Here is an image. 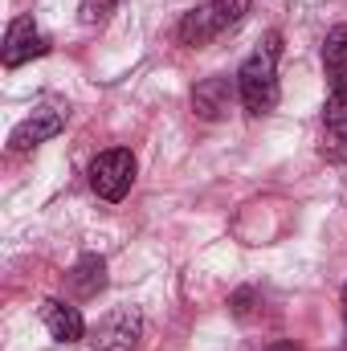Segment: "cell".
<instances>
[{"label":"cell","mask_w":347,"mask_h":351,"mask_svg":"<svg viewBox=\"0 0 347 351\" xmlns=\"http://www.w3.org/2000/svg\"><path fill=\"white\" fill-rule=\"evenodd\" d=\"M41 323H45V331L58 343H78L86 335V323H82L78 306L74 302H62V298H45L41 302Z\"/></svg>","instance_id":"ba28073f"},{"label":"cell","mask_w":347,"mask_h":351,"mask_svg":"<svg viewBox=\"0 0 347 351\" xmlns=\"http://www.w3.org/2000/svg\"><path fill=\"white\" fill-rule=\"evenodd\" d=\"M66 127V114L62 110H33L25 123H16L12 127V135H8V152H33L37 143H45V139H53L58 131Z\"/></svg>","instance_id":"8992f818"},{"label":"cell","mask_w":347,"mask_h":351,"mask_svg":"<svg viewBox=\"0 0 347 351\" xmlns=\"http://www.w3.org/2000/svg\"><path fill=\"white\" fill-rule=\"evenodd\" d=\"M135 184V156L127 147H110L90 164V188L102 200H123Z\"/></svg>","instance_id":"3957f363"},{"label":"cell","mask_w":347,"mask_h":351,"mask_svg":"<svg viewBox=\"0 0 347 351\" xmlns=\"http://www.w3.org/2000/svg\"><path fill=\"white\" fill-rule=\"evenodd\" d=\"M45 53H49V37L33 25V16H16L4 33V66L16 70V66H25L33 58H45Z\"/></svg>","instance_id":"5b68a950"},{"label":"cell","mask_w":347,"mask_h":351,"mask_svg":"<svg viewBox=\"0 0 347 351\" xmlns=\"http://www.w3.org/2000/svg\"><path fill=\"white\" fill-rule=\"evenodd\" d=\"M143 335V315L135 306H119L102 315L90 331V351H135Z\"/></svg>","instance_id":"277c9868"},{"label":"cell","mask_w":347,"mask_h":351,"mask_svg":"<svg viewBox=\"0 0 347 351\" xmlns=\"http://www.w3.org/2000/svg\"><path fill=\"white\" fill-rule=\"evenodd\" d=\"M323 70H327V78L335 86L347 82V25H335L323 37Z\"/></svg>","instance_id":"30bf717a"},{"label":"cell","mask_w":347,"mask_h":351,"mask_svg":"<svg viewBox=\"0 0 347 351\" xmlns=\"http://www.w3.org/2000/svg\"><path fill=\"white\" fill-rule=\"evenodd\" d=\"M123 0H82V8H78V16L86 21V25H94V21H106L115 8H119Z\"/></svg>","instance_id":"7c38bea8"},{"label":"cell","mask_w":347,"mask_h":351,"mask_svg":"<svg viewBox=\"0 0 347 351\" xmlns=\"http://www.w3.org/2000/svg\"><path fill=\"white\" fill-rule=\"evenodd\" d=\"M278 58H282V33H265L261 45L237 70V90L250 114H270L278 106Z\"/></svg>","instance_id":"6da1fadb"},{"label":"cell","mask_w":347,"mask_h":351,"mask_svg":"<svg viewBox=\"0 0 347 351\" xmlns=\"http://www.w3.org/2000/svg\"><path fill=\"white\" fill-rule=\"evenodd\" d=\"M323 114H327V123H347V82H339V86L331 90Z\"/></svg>","instance_id":"4fadbf2b"},{"label":"cell","mask_w":347,"mask_h":351,"mask_svg":"<svg viewBox=\"0 0 347 351\" xmlns=\"http://www.w3.org/2000/svg\"><path fill=\"white\" fill-rule=\"evenodd\" d=\"M319 156L327 164H344L347 168V123H327V131L319 139Z\"/></svg>","instance_id":"8fae6325"},{"label":"cell","mask_w":347,"mask_h":351,"mask_svg":"<svg viewBox=\"0 0 347 351\" xmlns=\"http://www.w3.org/2000/svg\"><path fill=\"white\" fill-rule=\"evenodd\" d=\"M344 323H347V286H344Z\"/></svg>","instance_id":"9a60e30c"},{"label":"cell","mask_w":347,"mask_h":351,"mask_svg":"<svg viewBox=\"0 0 347 351\" xmlns=\"http://www.w3.org/2000/svg\"><path fill=\"white\" fill-rule=\"evenodd\" d=\"M66 278H70V290H74V298H82V302H86V298H94V294L106 286V262H102L98 254H82Z\"/></svg>","instance_id":"9c48e42d"},{"label":"cell","mask_w":347,"mask_h":351,"mask_svg":"<svg viewBox=\"0 0 347 351\" xmlns=\"http://www.w3.org/2000/svg\"><path fill=\"white\" fill-rule=\"evenodd\" d=\"M270 351H294V343H274Z\"/></svg>","instance_id":"5bb4252c"},{"label":"cell","mask_w":347,"mask_h":351,"mask_svg":"<svg viewBox=\"0 0 347 351\" xmlns=\"http://www.w3.org/2000/svg\"><path fill=\"white\" fill-rule=\"evenodd\" d=\"M233 94H241L237 82H229V78H221V74H217V78H204V82H196V90H192V110H196L200 119L217 123V119L229 114Z\"/></svg>","instance_id":"52a82bcc"},{"label":"cell","mask_w":347,"mask_h":351,"mask_svg":"<svg viewBox=\"0 0 347 351\" xmlns=\"http://www.w3.org/2000/svg\"><path fill=\"white\" fill-rule=\"evenodd\" d=\"M246 8H250V0H204V4H196L192 12H184L176 37H180V45L200 49V45H208L213 37L229 33V29L246 16Z\"/></svg>","instance_id":"7a4b0ae2"}]
</instances>
